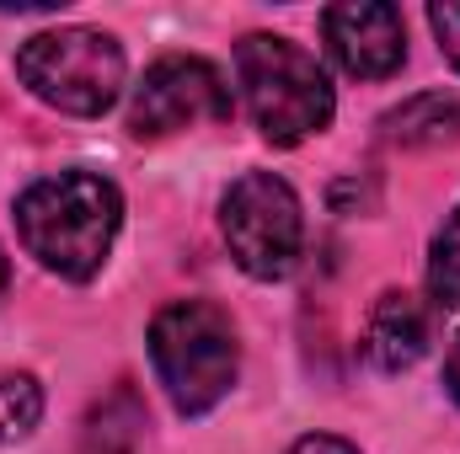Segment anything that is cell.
I'll use <instances>...</instances> for the list:
<instances>
[{
    "label": "cell",
    "mask_w": 460,
    "mask_h": 454,
    "mask_svg": "<svg viewBox=\"0 0 460 454\" xmlns=\"http://www.w3.org/2000/svg\"><path fill=\"white\" fill-rule=\"evenodd\" d=\"M289 454H358V450L343 444V439H332V433H311V439H300Z\"/></svg>",
    "instance_id": "obj_14"
},
{
    "label": "cell",
    "mask_w": 460,
    "mask_h": 454,
    "mask_svg": "<svg viewBox=\"0 0 460 454\" xmlns=\"http://www.w3.org/2000/svg\"><path fill=\"white\" fill-rule=\"evenodd\" d=\"M230 118V92L220 70L209 59H161L145 70V81L134 86L128 102V128L139 139H161L193 123H226Z\"/></svg>",
    "instance_id": "obj_6"
},
{
    "label": "cell",
    "mask_w": 460,
    "mask_h": 454,
    "mask_svg": "<svg viewBox=\"0 0 460 454\" xmlns=\"http://www.w3.org/2000/svg\"><path fill=\"white\" fill-rule=\"evenodd\" d=\"M235 81H241L246 108H252V123L273 144H300V139L322 134L338 108L332 81L316 65V54H305L289 38H268V32L241 38L235 43Z\"/></svg>",
    "instance_id": "obj_2"
},
{
    "label": "cell",
    "mask_w": 460,
    "mask_h": 454,
    "mask_svg": "<svg viewBox=\"0 0 460 454\" xmlns=\"http://www.w3.org/2000/svg\"><path fill=\"white\" fill-rule=\"evenodd\" d=\"M150 363L182 417H199L226 401L235 385V327L209 300H177L150 321Z\"/></svg>",
    "instance_id": "obj_3"
},
{
    "label": "cell",
    "mask_w": 460,
    "mask_h": 454,
    "mask_svg": "<svg viewBox=\"0 0 460 454\" xmlns=\"http://www.w3.org/2000/svg\"><path fill=\"white\" fill-rule=\"evenodd\" d=\"M445 385H450V396L460 401V342H456V353H450V363H445Z\"/></svg>",
    "instance_id": "obj_15"
},
{
    "label": "cell",
    "mask_w": 460,
    "mask_h": 454,
    "mask_svg": "<svg viewBox=\"0 0 460 454\" xmlns=\"http://www.w3.org/2000/svg\"><path fill=\"white\" fill-rule=\"evenodd\" d=\"M43 417V390L32 374H0V444H16L38 428Z\"/></svg>",
    "instance_id": "obj_11"
},
{
    "label": "cell",
    "mask_w": 460,
    "mask_h": 454,
    "mask_svg": "<svg viewBox=\"0 0 460 454\" xmlns=\"http://www.w3.org/2000/svg\"><path fill=\"white\" fill-rule=\"evenodd\" d=\"M16 75L38 102L97 118L123 92V48L97 27H54L16 48Z\"/></svg>",
    "instance_id": "obj_4"
},
{
    "label": "cell",
    "mask_w": 460,
    "mask_h": 454,
    "mask_svg": "<svg viewBox=\"0 0 460 454\" xmlns=\"http://www.w3.org/2000/svg\"><path fill=\"white\" fill-rule=\"evenodd\" d=\"M429 22H434V38H439V54L460 70V0L445 5H429Z\"/></svg>",
    "instance_id": "obj_13"
},
{
    "label": "cell",
    "mask_w": 460,
    "mask_h": 454,
    "mask_svg": "<svg viewBox=\"0 0 460 454\" xmlns=\"http://www.w3.org/2000/svg\"><path fill=\"white\" fill-rule=\"evenodd\" d=\"M118 220H123V198L108 177L97 171H59L43 177L22 193L16 204V230L22 246L59 278H97L108 251H113Z\"/></svg>",
    "instance_id": "obj_1"
},
{
    "label": "cell",
    "mask_w": 460,
    "mask_h": 454,
    "mask_svg": "<svg viewBox=\"0 0 460 454\" xmlns=\"http://www.w3.org/2000/svg\"><path fill=\"white\" fill-rule=\"evenodd\" d=\"M220 225H226L230 257L252 278H284L300 262V240H305L300 198L273 171H246L230 188L226 209H220Z\"/></svg>",
    "instance_id": "obj_5"
},
{
    "label": "cell",
    "mask_w": 460,
    "mask_h": 454,
    "mask_svg": "<svg viewBox=\"0 0 460 454\" xmlns=\"http://www.w3.org/2000/svg\"><path fill=\"white\" fill-rule=\"evenodd\" d=\"M322 38L332 48V59L358 81H385L402 70L407 59V27L396 5L380 0H343L322 11Z\"/></svg>",
    "instance_id": "obj_7"
},
{
    "label": "cell",
    "mask_w": 460,
    "mask_h": 454,
    "mask_svg": "<svg viewBox=\"0 0 460 454\" xmlns=\"http://www.w3.org/2000/svg\"><path fill=\"white\" fill-rule=\"evenodd\" d=\"M145 428V406L134 390H113L108 401L92 406L86 417V454H134Z\"/></svg>",
    "instance_id": "obj_10"
},
{
    "label": "cell",
    "mask_w": 460,
    "mask_h": 454,
    "mask_svg": "<svg viewBox=\"0 0 460 454\" xmlns=\"http://www.w3.org/2000/svg\"><path fill=\"white\" fill-rule=\"evenodd\" d=\"M5 278H11V267H5V257H0V294H5Z\"/></svg>",
    "instance_id": "obj_16"
},
{
    "label": "cell",
    "mask_w": 460,
    "mask_h": 454,
    "mask_svg": "<svg viewBox=\"0 0 460 454\" xmlns=\"http://www.w3.org/2000/svg\"><path fill=\"white\" fill-rule=\"evenodd\" d=\"M369 358L380 363V369H412L423 353H429V310L412 300V294H402V289H391V294H380L375 300V310H369Z\"/></svg>",
    "instance_id": "obj_8"
},
{
    "label": "cell",
    "mask_w": 460,
    "mask_h": 454,
    "mask_svg": "<svg viewBox=\"0 0 460 454\" xmlns=\"http://www.w3.org/2000/svg\"><path fill=\"white\" fill-rule=\"evenodd\" d=\"M385 139L391 144H407V150H439V144H456L460 139V102L445 92H423V97H407L402 108L385 113Z\"/></svg>",
    "instance_id": "obj_9"
},
{
    "label": "cell",
    "mask_w": 460,
    "mask_h": 454,
    "mask_svg": "<svg viewBox=\"0 0 460 454\" xmlns=\"http://www.w3.org/2000/svg\"><path fill=\"white\" fill-rule=\"evenodd\" d=\"M429 294L439 310H460V209L445 220L434 235V257H429Z\"/></svg>",
    "instance_id": "obj_12"
}]
</instances>
